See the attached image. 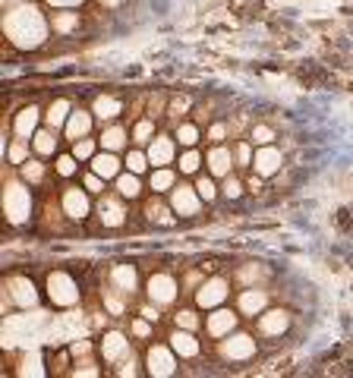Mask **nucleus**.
I'll use <instances>...</instances> for the list:
<instances>
[{
  "label": "nucleus",
  "mask_w": 353,
  "mask_h": 378,
  "mask_svg": "<svg viewBox=\"0 0 353 378\" xmlns=\"http://www.w3.org/2000/svg\"><path fill=\"white\" fill-rule=\"evenodd\" d=\"M20 176L26 183H32V186H38V183H45V164H41L38 158H29V161L20 167Z\"/></svg>",
  "instance_id": "34"
},
{
  "label": "nucleus",
  "mask_w": 353,
  "mask_h": 378,
  "mask_svg": "<svg viewBox=\"0 0 353 378\" xmlns=\"http://www.w3.org/2000/svg\"><path fill=\"white\" fill-rule=\"evenodd\" d=\"M123 164H126V170H133V174H139V176H142L145 170L151 167V161H149V151H145V149H139V145H136V149H130V151H126Z\"/></svg>",
  "instance_id": "32"
},
{
  "label": "nucleus",
  "mask_w": 353,
  "mask_h": 378,
  "mask_svg": "<svg viewBox=\"0 0 353 378\" xmlns=\"http://www.w3.org/2000/svg\"><path fill=\"white\" fill-rule=\"evenodd\" d=\"M130 136H133V145H139V149H149V142L158 136V133H155V120H151L149 114H145V117H139L136 123H133Z\"/></svg>",
  "instance_id": "31"
},
{
  "label": "nucleus",
  "mask_w": 353,
  "mask_h": 378,
  "mask_svg": "<svg viewBox=\"0 0 353 378\" xmlns=\"http://www.w3.org/2000/svg\"><path fill=\"white\" fill-rule=\"evenodd\" d=\"M47 3H51V7H79L82 0H47Z\"/></svg>",
  "instance_id": "58"
},
{
  "label": "nucleus",
  "mask_w": 353,
  "mask_h": 378,
  "mask_svg": "<svg viewBox=\"0 0 353 378\" xmlns=\"http://www.w3.org/2000/svg\"><path fill=\"white\" fill-rule=\"evenodd\" d=\"M193 111V98L190 95H170L167 101V120H174V123H180V117L183 114Z\"/></svg>",
  "instance_id": "33"
},
{
  "label": "nucleus",
  "mask_w": 353,
  "mask_h": 378,
  "mask_svg": "<svg viewBox=\"0 0 353 378\" xmlns=\"http://www.w3.org/2000/svg\"><path fill=\"white\" fill-rule=\"evenodd\" d=\"M174 328H186V331H196V328H199V315L193 312V309H180V312L174 315Z\"/></svg>",
  "instance_id": "45"
},
{
  "label": "nucleus",
  "mask_w": 353,
  "mask_h": 378,
  "mask_svg": "<svg viewBox=\"0 0 353 378\" xmlns=\"http://www.w3.org/2000/svg\"><path fill=\"white\" fill-rule=\"evenodd\" d=\"M281 164H284L281 149H275V145H259V149H255L253 170L259 176H275L278 170H281Z\"/></svg>",
  "instance_id": "12"
},
{
  "label": "nucleus",
  "mask_w": 353,
  "mask_h": 378,
  "mask_svg": "<svg viewBox=\"0 0 353 378\" xmlns=\"http://www.w3.org/2000/svg\"><path fill=\"white\" fill-rule=\"evenodd\" d=\"M262 180H265V176H259V174L249 176V180H246V189H249V192H259V189H262Z\"/></svg>",
  "instance_id": "56"
},
{
  "label": "nucleus",
  "mask_w": 353,
  "mask_h": 378,
  "mask_svg": "<svg viewBox=\"0 0 353 378\" xmlns=\"http://www.w3.org/2000/svg\"><path fill=\"white\" fill-rule=\"evenodd\" d=\"M111 287L123 290L126 296L136 294V287H139L136 268H133V265H114V268H111Z\"/></svg>",
  "instance_id": "25"
},
{
  "label": "nucleus",
  "mask_w": 353,
  "mask_h": 378,
  "mask_svg": "<svg viewBox=\"0 0 353 378\" xmlns=\"http://www.w3.org/2000/svg\"><path fill=\"white\" fill-rule=\"evenodd\" d=\"M243 192H246V183H243L236 174H227V176L221 180V196H227V199H240Z\"/></svg>",
  "instance_id": "41"
},
{
  "label": "nucleus",
  "mask_w": 353,
  "mask_h": 378,
  "mask_svg": "<svg viewBox=\"0 0 353 378\" xmlns=\"http://www.w3.org/2000/svg\"><path fill=\"white\" fill-rule=\"evenodd\" d=\"M92 114L101 123H111V120H117L120 114H123V105H120V98H114V95H98L92 105Z\"/></svg>",
  "instance_id": "24"
},
{
  "label": "nucleus",
  "mask_w": 353,
  "mask_h": 378,
  "mask_svg": "<svg viewBox=\"0 0 353 378\" xmlns=\"http://www.w3.org/2000/svg\"><path fill=\"white\" fill-rule=\"evenodd\" d=\"M221 356L227 359V363H243V359L255 356V340L253 334H243V331H230L227 338H221Z\"/></svg>",
  "instance_id": "4"
},
{
  "label": "nucleus",
  "mask_w": 353,
  "mask_h": 378,
  "mask_svg": "<svg viewBox=\"0 0 353 378\" xmlns=\"http://www.w3.org/2000/svg\"><path fill=\"white\" fill-rule=\"evenodd\" d=\"M176 167H180V174H186V176L199 174V167H202V155H199V149H186L183 155H180V161H176Z\"/></svg>",
  "instance_id": "35"
},
{
  "label": "nucleus",
  "mask_w": 353,
  "mask_h": 378,
  "mask_svg": "<svg viewBox=\"0 0 353 378\" xmlns=\"http://www.w3.org/2000/svg\"><path fill=\"white\" fill-rule=\"evenodd\" d=\"M174 186H176V170L174 167H151L149 189L155 192V196H164V192H170Z\"/></svg>",
  "instance_id": "27"
},
{
  "label": "nucleus",
  "mask_w": 353,
  "mask_h": 378,
  "mask_svg": "<svg viewBox=\"0 0 353 378\" xmlns=\"http://www.w3.org/2000/svg\"><path fill=\"white\" fill-rule=\"evenodd\" d=\"M32 151L38 158H51L54 151H57V130H51V126H41V130L32 136Z\"/></svg>",
  "instance_id": "28"
},
{
  "label": "nucleus",
  "mask_w": 353,
  "mask_h": 378,
  "mask_svg": "<svg viewBox=\"0 0 353 378\" xmlns=\"http://www.w3.org/2000/svg\"><path fill=\"white\" fill-rule=\"evenodd\" d=\"M167 95L164 91H155V95H149V107H145V114H149L151 120L155 117H167Z\"/></svg>",
  "instance_id": "42"
},
{
  "label": "nucleus",
  "mask_w": 353,
  "mask_h": 378,
  "mask_svg": "<svg viewBox=\"0 0 353 378\" xmlns=\"http://www.w3.org/2000/svg\"><path fill=\"white\" fill-rule=\"evenodd\" d=\"M41 120H45V114H41V107H35V105H29V107H22L20 114L13 117V133L20 139H32L35 133L41 130Z\"/></svg>",
  "instance_id": "15"
},
{
  "label": "nucleus",
  "mask_w": 353,
  "mask_h": 378,
  "mask_svg": "<svg viewBox=\"0 0 353 378\" xmlns=\"http://www.w3.org/2000/svg\"><path fill=\"white\" fill-rule=\"evenodd\" d=\"M22 183L7 180V186H3V211H7L10 224H22L29 218V211H32V199H29V189Z\"/></svg>",
  "instance_id": "1"
},
{
  "label": "nucleus",
  "mask_w": 353,
  "mask_h": 378,
  "mask_svg": "<svg viewBox=\"0 0 353 378\" xmlns=\"http://www.w3.org/2000/svg\"><path fill=\"white\" fill-rule=\"evenodd\" d=\"M202 274H199V271H190V274H186V290H183V294H196V290L199 287H202Z\"/></svg>",
  "instance_id": "51"
},
{
  "label": "nucleus",
  "mask_w": 353,
  "mask_h": 378,
  "mask_svg": "<svg viewBox=\"0 0 353 378\" xmlns=\"http://www.w3.org/2000/svg\"><path fill=\"white\" fill-rule=\"evenodd\" d=\"M73 375H82V378H95V375H101V369H95L92 363H82V365H76V369H73Z\"/></svg>",
  "instance_id": "53"
},
{
  "label": "nucleus",
  "mask_w": 353,
  "mask_h": 378,
  "mask_svg": "<svg viewBox=\"0 0 353 378\" xmlns=\"http://www.w3.org/2000/svg\"><path fill=\"white\" fill-rule=\"evenodd\" d=\"M145 218H149L151 224H161V227H174L176 224V211L170 209V202H161L158 196L145 202Z\"/></svg>",
  "instance_id": "23"
},
{
  "label": "nucleus",
  "mask_w": 353,
  "mask_h": 378,
  "mask_svg": "<svg viewBox=\"0 0 353 378\" xmlns=\"http://www.w3.org/2000/svg\"><path fill=\"white\" fill-rule=\"evenodd\" d=\"M47 294H51V300L57 303V306H73V303L79 300L76 284H73V278L63 271H54L51 278H47Z\"/></svg>",
  "instance_id": "11"
},
{
  "label": "nucleus",
  "mask_w": 353,
  "mask_h": 378,
  "mask_svg": "<svg viewBox=\"0 0 353 378\" xmlns=\"http://www.w3.org/2000/svg\"><path fill=\"white\" fill-rule=\"evenodd\" d=\"M205 331H209L215 340L227 338L230 331H236V315L230 312V309H224V306L211 309V312H209V319H205Z\"/></svg>",
  "instance_id": "13"
},
{
  "label": "nucleus",
  "mask_w": 353,
  "mask_h": 378,
  "mask_svg": "<svg viewBox=\"0 0 353 378\" xmlns=\"http://www.w3.org/2000/svg\"><path fill=\"white\" fill-rule=\"evenodd\" d=\"M236 306H240L243 315H262L265 312V306H269V290H262V287H246L240 294V300H236Z\"/></svg>",
  "instance_id": "18"
},
{
  "label": "nucleus",
  "mask_w": 353,
  "mask_h": 378,
  "mask_svg": "<svg viewBox=\"0 0 353 378\" xmlns=\"http://www.w3.org/2000/svg\"><path fill=\"white\" fill-rule=\"evenodd\" d=\"M255 145L249 142V136L246 139H240V142L234 145V158H236V167H253V158H255Z\"/></svg>",
  "instance_id": "39"
},
{
  "label": "nucleus",
  "mask_w": 353,
  "mask_h": 378,
  "mask_svg": "<svg viewBox=\"0 0 353 378\" xmlns=\"http://www.w3.org/2000/svg\"><path fill=\"white\" fill-rule=\"evenodd\" d=\"M98 145H101L98 139H89V136H85V139H76L70 151L79 158V161H92V158L98 155Z\"/></svg>",
  "instance_id": "36"
},
{
  "label": "nucleus",
  "mask_w": 353,
  "mask_h": 378,
  "mask_svg": "<svg viewBox=\"0 0 353 378\" xmlns=\"http://www.w3.org/2000/svg\"><path fill=\"white\" fill-rule=\"evenodd\" d=\"M209 117H211V107H205V105L193 111V120H196L199 126H205V123H209Z\"/></svg>",
  "instance_id": "54"
},
{
  "label": "nucleus",
  "mask_w": 353,
  "mask_h": 378,
  "mask_svg": "<svg viewBox=\"0 0 353 378\" xmlns=\"http://www.w3.org/2000/svg\"><path fill=\"white\" fill-rule=\"evenodd\" d=\"M95 126V114L92 111H82V107H73L70 120H66L63 126V136L70 139V142H76V139H85L89 133H92Z\"/></svg>",
  "instance_id": "14"
},
{
  "label": "nucleus",
  "mask_w": 353,
  "mask_h": 378,
  "mask_svg": "<svg viewBox=\"0 0 353 378\" xmlns=\"http://www.w3.org/2000/svg\"><path fill=\"white\" fill-rule=\"evenodd\" d=\"M145 365H149V375H158V378H167L176 372V353L174 347H164V344H155L149 347V353H145Z\"/></svg>",
  "instance_id": "7"
},
{
  "label": "nucleus",
  "mask_w": 353,
  "mask_h": 378,
  "mask_svg": "<svg viewBox=\"0 0 353 378\" xmlns=\"http://www.w3.org/2000/svg\"><path fill=\"white\" fill-rule=\"evenodd\" d=\"M287 325H290V315L284 309H265L259 315V331L269 334V338H281L287 331Z\"/></svg>",
  "instance_id": "20"
},
{
  "label": "nucleus",
  "mask_w": 353,
  "mask_h": 378,
  "mask_svg": "<svg viewBox=\"0 0 353 378\" xmlns=\"http://www.w3.org/2000/svg\"><path fill=\"white\" fill-rule=\"evenodd\" d=\"M130 139H133V136L126 133L123 123H107L98 142H101V149H105V151H117V155H120V151L130 149Z\"/></svg>",
  "instance_id": "21"
},
{
  "label": "nucleus",
  "mask_w": 353,
  "mask_h": 378,
  "mask_svg": "<svg viewBox=\"0 0 353 378\" xmlns=\"http://www.w3.org/2000/svg\"><path fill=\"white\" fill-rule=\"evenodd\" d=\"M227 130H230L227 123H211L209 133H205V139H209L211 145H218V142H224V139H227Z\"/></svg>",
  "instance_id": "48"
},
{
  "label": "nucleus",
  "mask_w": 353,
  "mask_h": 378,
  "mask_svg": "<svg viewBox=\"0 0 353 378\" xmlns=\"http://www.w3.org/2000/svg\"><path fill=\"white\" fill-rule=\"evenodd\" d=\"M120 363H123V365L117 369V375H136V372H139V369H136V359H133V353H126Z\"/></svg>",
  "instance_id": "52"
},
{
  "label": "nucleus",
  "mask_w": 353,
  "mask_h": 378,
  "mask_svg": "<svg viewBox=\"0 0 353 378\" xmlns=\"http://www.w3.org/2000/svg\"><path fill=\"white\" fill-rule=\"evenodd\" d=\"M130 353V340L123 338L120 331H107L105 338H101V356H105V363H120V359Z\"/></svg>",
  "instance_id": "19"
},
{
  "label": "nucleus",
  "mask_w": 353,
  "mask_h": 378,
  "mask_svg": "<svg viewBox=\"0 0 353 378\" xmlns=\"http://www.w3.org/2000/svg\"><path fill=\"white\" fill-rule=\"evenodd\" d=\"M29 142H32V139H20V136H16L13 142H10V149H7L10 164H16V167H22V164L29 161Z\"/></svg>",
  "instance_id": "37"
},
{
  "label": "nucleus",
  "mask_w": 353,
  "mask_h": 378,
  "mask_svg": "<svg viewBox=\"0 0 353 378\" xmlns=\"http://www.w3.org/2000/svg\"><path fill=\"white\" fill-rule=\"evenodd\" d=\"M76 164H79V158L73 155V151H70V155H60L57 158V174L60 176H73V174H76Z\"/></svg>",
  "instance_id": "47"
},
{
  "label": "nucleus",
  "mask_w": 353,
  "mask_h": 378,
  "mask_svg": "<svg viewBox=\"0 0 353 378\" xmlns=\"http://www.w3.org/2000/svg\"><path fill=\"white\" fill-rule=\"evenodd\" d=\"M70 350H73V356H85V353L92 350V344H89V340H76V344H73Z\"/></svg>",
  "instance_id": "55"
},
{
  "label": "nucleus",
  "mask_w": 353,
  "mask_h": 378,
  "mask_svg": "<svg viewBox=\"0 0 353 378\" xmlns=\"http://www.w3.org/2000/svg\"><path fill=\"white\" fill-rule=\"evenodd\" d=\"M170 347H174V353L180 359H193V356H199V340H196V331H186V328H174L170 331Z\"/></svg>",
  "instance_id": "17"
},
{
  "label": "nucleus",
  "mask_w": 353,
  "mask_h": 378,
  "mask_svg": "<svg viewBox=\"0 0 353 378\" xmlns=\"http://www.w3.org/2000/svg\"><path fill=\"white\" fill-rule=\"evenodd\" d=\"M174 139L183 145V149H196L199 139H202V126H199L196 120H190V123H183V120H180V123H176V130H174Z\"/></svg>",
  "instance_id": "30"
},
{
  "label": "nucleus",
  "mask_w": 353,
  "mask_h": 378,
  "mask_svg": "<svg viewBox=\"0 0 353 378\" xmlns=\"http://www.w3.org/2000/svg\"><path fill=\"white\" fill-rule=\"evenodd\" d=\"M101 7H120V3H123V0H98Z\"/></svg>",
  "instance_id": "59"
},
{
  "label": "nucleus",
  "mask_w": 353,
  "mask_h": 378,
  "mask_svg": "<svg viewBox=\"0 0 353 378\" xmlns=\"http://www.w3.org/2000/svg\"><path fill=\"white\" fill-rule=\"evenodd\" d=\"M262 274H265V271H262L259 265H246V268H243V271H240V280H243V284H246V287H255V280H259Z\"/></svg>",
  "instance_id": "49"
},
{
  "label": "nucleus",
  "mask_w": 353,
  "mask_h": 378,
  "mask_svg": "<svg viewBox=\"0 0 353 378\" xmlns=\"http://www.w3.org/2000/svg\"><path fill=\"white\" fill-rule=\"evenodd\" d=\"M126 164L117 158V151H98V155L92 158V170L95 174H101L105 180H117L120 174H123Z\"/></svg>",
  "instance_id": "22"
},
{
  "label": "nucleus",
  "mask_w": 353,
  "mask_h": 378,
  "mask_svg": "<svg viewBox=\"0 0 353 378\" xmlns=\"http://www.w3.org/2000/svg\"><path fill=\"white\" fill-rule=\"evenodd\" d=\"M249 142H253L255 149H259V145H271L275 142V130L265 123H253L249 126Z\"/></svg>",
  "instance_id": "40"
},
{
  "label": "nucleus",
  "mask_w": 353,
  "mask_h": 378,
  "mask_svg": "<svg viewBox=\"0 0 353 378\" xmlns=\"http://www.w3.org/2000/svg\"><path fill=\"white\" fill-rule=\"evenodd\" d=\"M176 139L174 136H164V133H158L155 139L149 142V161H151V167H170V164L176 161Z\"/></svg>",
  "instance_id": "10"
},
{
  "label": "nucleus",
  "mask_w": 353,
  "mask_h": 378,
  "mask_svg": "<svg viewBox=\"0 0 353 378\" xmlns=\"http://www.w3.org/2000/svg\"><path fill=\"white\" fill-rule=\"evenodd\" d=\"M51 26H54V32H60V35H66V32H73V29L79 26V13H54V20H51Z\"/></svg>",
  "instance_id": "43"
},
{
  "label": "nucleus",
  "mask_w": 353,
  "mask_h": 378,
  "mask_svg": "<svg viewBox=\"0 0 353 378\" xmlns=\"http://www.w3.org/2000/svg\"><path fill=\"white\" fill-rule=\"evenodd\" d=\"M145 290H149V303H158V306H170V303L176 300V294H180V287H176V280L170 278V274H151L149 284H145Z\"/></svg>",
  "instance_id": "9"
},
{
  "label": "nucleus",
  "mask_w": 353,
  "mask_h": 378,
  "mask_svg": "<svg viewBox=\"0 0 353 378\" xmlns=\"http://www.w3.org/2000/svg\"><path fill=\"white\" fill-rule=\"evenodd\" d=\"M130 331L136 334V338H151V322L145 319V315H142V319H133Z\"/></svg>",
  "instance_id": "50"
},
{
  "label": "nucleus",
  "mask_w": 353,
  "mask_h": 378,
  "mask_svg": "<svg viewBox=\"0 0 353 378\" xmlns=\"http://www.w3.org/2000/svg\"><path fill=\"white\" fill-rule=\"evenodd\" d=\"M142 315H145L149 322H158V319H161V315H158V303H155V306H142Z\"/></svg>",
  "instance_id": "57"
},
{
  "label": "nucleus",
  "mask_w": 353,
  "mask_h": 378,
  "mask_svg": "<svg viewBox=\"0 0 353 378\" xmlns=\"http://www.w3.org/2000/svg\"><path fill=\"white\" fill-rule=\"evenodd\" d=\"M196 306L199 309H218V306H224L227 303V296H230V284H227V278H209V280H202V287L196 290Z\"/></svg>",
  "instance_id": "3"
},
{
  "label": "nucleus",
  "mask_w": 353,
  "mask_h": 378,
  "mask_svg": "<svg viewBox=\"0 0 353 378\" xmlns=\"http://www.w3.org/2000/svg\"><path fill=\"white\" fill-rule=\"evenodd\" d=\"M89 189H76V186H70V189H63V199H60V209H63V215L70 218V221H85V218L92 215V202H89Z\"/></svg>",
  "instance_id": "6"
},
{
  "label": "nucleus",
  "mask_w": 353,
  "mask_h": 378,
  "mask_svg": "<svg viewBox=\"0 0 353 378\" xmlns=\"http://www.w3.org/2000/svg\"><path fill=\"white\" fill-rule=\"evenodd\" d=\"M114 189H117L123 199H139L142 196V176L133 174V170H123V174L114 180Z\"/></svg>",
  "instance_id": "29"
},
{
  "label": "nucleus",
  "mask_w": 353,
  "mask_h": 378,
  "mask_svg": "<svg viewBox=\"0 0 353 378\" xmlns=\"http://www.w3.org/2000/svg\"><path fill=\"white\" fill-rule=\"evenodd\" d=\"M126 215H130V209H126V199L120 196L117 189L114 192H105L98 202V218L105 227H123L126 224Z\"/></svg>",
  "instance_id": "5"
},
{
  "label": "nucleus",
  "mask_w": 353,
  "mask_h": 378,
  "mask_svg": "<svg viewBox=\"0 0 353 378\" xmlns=\"http://www.w3.org/2000/svg\"><path fill=\"white\" fill-rule=\"evenodd\" d=\"M105 176L101 174H95V170H89V174L82 176V186L89 189V192H92V196H105Z\"/></svg>",
  "instance_id": "46"
},
{
  "label": "nucleus",
  "mask_w": 353,
  "mask_h": 378,
  "mask_svg": "<svg viewBox=\"0 0 353 378\" xmlns=\"http://www.w3.org/2000/svg\"><path fill=\"white\" fill-rule=\"evenodd\" d=\"M123 290H117V287H114V290H105V309H107V312H111V315H123Z\"/></svg>",
  "instance_id": "44"
},
{
  "label": "nucleus",
  "mask_w": 353,
  "mask_h": 378,
  "mask_svg": "<svg viewBox=\"0 0 353 378\" xmlns=\"http://www.w3.org/2000/svg\"><path fill=\"white\" fill-rule=\"evenodd\" d=\"M196 189H199V196H202L205 202H215L218 192H221V186L215 183V176L211 174H199L196 176Z\"/></svg>",
  "instance_id": "38"
},
{
  "label": "nucleus",
  "mask_w": 353,
  "mask_h": 378,
  "mask_svg": "<svg viewBox=\"0 0 353 378\" xmlns=\"http://www.w3.org/2000/svg\"><path fill=\"white\" fill-rule=\"evenodd\" d=\"M205 167H209V174L215 176V180H224L227 174H234V167H236L234 149H230V145H224V142L211 145L209 155H205Z\"/></svg>",
  "instance_id": "8"
},
{
  "label": "nucleus",
  "mask_w": 353,
  "mask_h": 378,
  "mask_svg": "<svg viewBox=\"0 0 353 378\" xmlns=\"http://www.w3.org/2000/svg\"><path fill=\"white\" fill-rule=\"evenodd\" d=\"M3 287L10 290V296H13V303L20 309H29V306L38 303V290H35V284L29 278H10Z\"/></svg>",
  "instance_id": "16"
},
{
  "label": "nucleus",
  "mask_w": 353,
  "mask_h": 378,
  "mask_svg": "<svg viewBox=\"0 0 353 378\" xmlns=\"http://www.w3.org/2000/svg\"><path fill=\"white\" fill-rule=\"evenodd\" d=\"M167 202H170V209L176 211V218H196L199 211H202L205 199L199 196L196 186H190V183H176V186L167 192Z\"/></svg>",
  "instance_id": "2"
},
{
  "label": "nucleus",
  "mask_w": 353,
  "mask_h": 378,
  "mask_svg": "<svg viewBox=\"0 0 353 378\" xmlns=\"http://www.w3.org/2000/svg\"><path fill=\"white\" fill-rule=\"evenodd\" d=\"M70 114H73V105L66 98L51 101V105L45 107V126H51V130H63L66 120H70Z\"/></svg>",
  "instance_id": "26"
}]
</instances>
